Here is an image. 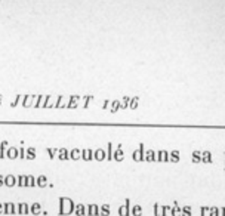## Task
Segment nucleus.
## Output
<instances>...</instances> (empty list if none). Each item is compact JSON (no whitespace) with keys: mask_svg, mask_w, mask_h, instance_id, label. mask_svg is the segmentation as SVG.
I'll use <instances>...</instances> for the list:
<instances>
[{"mask_svg":"<svg viewBox=\"0 0 225 216\" xmlns=\"http://www.w3.org/2000/svg\"><path fill=\"white\" fill-rule=\"evenodd\" d=\"M133 216H142V206H139V204H135L133 207H132V212H130Z\"/></svg>","mask_w":225,"mask_h":216,"instance_id":"393cba45","label":"nucleus"},{"mask_svg":"<svg viewBox=\"0 0 225 216\" xmlns=\"http://www.w3.org/2000/svg\"><path fill=\"white\" fill-rule=\"evenodd\" d=\"M209 216H221L219 207H210L209 209Z\"/></svg>","mask_w":225,"mask_h":216,"instance_id":"58836bf2","label":"nucleus"},{"mask_svg":"<svg viewBox=\"0 0 225 216\" xmlns=\"http://www.w3.org/2000/svg\"><path fill=\"white\" fill-rule=\"evenodd\" d=\"M37 95H24V98L21 99V107H33V101H36Z\"/></svg>","mask_w":225,"mask_h":216,"instance_id":"7ed1b4c3","label":"nucleus"},{"mask_svg":"<svg viewBox=\"0 0 225 216\" xmlns=\"http://www.w3.org/2000/svg\"><path fill=\"white\" fill-rule=\"evenodd\" d=\"M193 163H201V153L200 151L193 153Z\"/></svg>","mask_w":225,"mask_h":216,"instance_id":"473e14b6","label":"nucleus"},{"mask_svg":"<svg viewBox=\"0 0 225 216\" xmlns=\"http://www.w3.org/2000/svg\"><path fill=\"white\" fill-rule=\"evenodd\" d=\"M62 101H64V95H59V96H58V101H56V104H55V107H56V108L62 107V105H61Z\"/></svg>","mask_w":225,"mask_h":216,"instance_id":"c03bdc74","label":"nucleus"},{"mask_svg":"<svg viewBox=\"0 0 225 216\" xmlns=\"http://www.w3.org/2000/svg\"><path fill=\"white\" fill-rule=\"evenodd\" d=\"M120 102H122V107H120V108H123V110H126V108H129L130 96H129V95H126V96L123 98V101H120Z\"/></svg>","mask_w":225,"mask_h":216,"instance_id":"72a5a7b5","label":"nucleus"},{"mask_svg":"<svg viewBox=\"0 0 225 216\" xmlns=\"http://www.w3.org/2000/svg\"><path fill=\"white\" fill-rule=\"evenodd\" d=\"M105 153H107V160H113V153H114L113 151V142L107 144V151Z\"/></svg>","mask_w":225,"mask_h":216,"instance_id":"c85d7f7f","label":"nucleus"},{"mask_svg":"<svg viewBox=\"0 0 225 216\" xmlns=\"http://www.w3.org/2000/svg\"><path fill=\"white\" fill-rule=\"evenodd\" d=\"M113 158H114L116 162H123V158H124V153H123L122 145H119V147H117V149L113 153Z\"/></svg>","mask_w":225,"mask_h":216,"instance_id":"9d476101","label":"nucleus"},{"mask_svg":"<svg viewBox=\"0 0 225 216\" xmlns=\"http://www.w3.org/2000/svg\"><path fill=\"white\" fill-rule=\"evenodd\" d=\"M25 157V151H24V148H19V158H24Z\"/></svg>","mask_w":225,"mask_h":216,"instance_id":"a18cd8bd","label":"nucleus"},{"mask_svg":"<svg viewBox=\"0 0 225 216\" xmlns=\"http://www.w3.org/2000/svg\"><path fill=\"white\" fill-rule=\"evenodd\" d=\"M5 185L9 187V188H12L14 185H16V176H14V175L5 176Z\"/></svg>","mask_w":225,"mask_h":216,"instance_id":"4468645a","label":"nucleus"},{"mask_svg":"<svg viewBox=\"0 0 225 216\" xmlns=\"http://www.w3.org/2000/svg\"><path fill=\"white\" fill-rule=\"evenodd\" d=\"M9 148V144L7 141H3L0 144V158H3V157H6V151Z\"/></svg>","mask_w":225,"mask_h":216,"instance_id":"4be33fe9","label":"nucleus"},{"mask_svg":"<svg viewBox=\"0 0 225 216\" xmlns=\"http://www.w3.org/2000/svg\"><path fill=\"white\" fill-rule=\"evenodd\" d=\"M16 213H19V215H28L30 213V206L25 201L19 203L18 207H16Z\"/></svg>","mask_w":225,"mask_h":216,"instance_id":"1a4fd4ad","label":"nucleus"},{"mask_svg":"<svg viewBox=\"0 0 225 216\" xmlns=\"http://www.w3.org/2000/svg\"><path fill=\"white\" fill-rule=\"evenodd\" d=\"M70 158H71V160H79V158H82V151L79 148H73L70 151Z\"/></svg>","mask_w":225,"mask_h":216,"instance_id":"412c9836","label":"nucleus"},{"mask_svg":"<svg viewBox=\"0 0 225 216\" xmlns=\"http://www.w3.org/2000/svg\"><path fill=\"white\" fill-rule=\"evenodd\" d=\"M156 154H157V162H169V153L167 151L162 149V151H158Z\"/></svg>","mask_w":225,"mask_h":216,"instance_id":"dca6fc26","label":"nucleus"},{"mask_svg":"<svg viewBox=\"0 0 225 216\" xmlns=\"http://www.w3.org/2000/svg\"><path fill=\"white\" fill-rule=\"evenodd\" d=\"M25 187H36V178L33 175H27V178H25Z\"/></svg>","mask_w":225,"mask_h":216,"instance_id":"cd10ccee","label":"nucleus"},{"mask_svg":"<svg viewBox=\"0 0 225 216\" xmlns=\"http://www.w3.org/2000/svg\"><path fill=\"white\" fill-rule=\"evenodd\" d=\"M25 158H27V160H34L36 158V148L34 147H30V148L25 151Z\"/></svg>","mask_w":225,"mask_h":216,"instance_id":"5701e85b","label":"nucleus"},{"mask_svg":"<svg viewBox=\"0 0 225 216\" xmlns=\"http://www.w3.org/2000/svg\"><path fill=\"white\" fill-rule=\"evenodd\" d=\"M25 178H27L25 175L16 176V185H18V187H25Z\"/></svg>","mask_w":225,"mask_h":216,"instance_id":"2f4dec72","label":"nucleus"},{"mask_svg":"<svg viewBox=\"0 0 225 216\" xmlns=\"http://www.w3.org/2000/svg\"><path fill=\"white\" fill-rule=\"evenodd\" d=\"M58 158H59V160H68L70 151L67 148H59L58 149Z\"/></svg>","mask_w":225,"mask_h":216,"instance_id":"f3484780","label":"nucleus"},{"mask_svg":"<svg viewBox=\"0 0 225 216\" xmlns=\"http://www.w3.org/2000/svg\"><path fill=\"white\" fill-rule=\"evenodd\" d=\"M79 101H80V96L79 95H71L68 104H67V108H76L77 104H79Z\"/></svg>","mask_w":225,"mask_h":216,"instance_id":"2eb2a0df","label":"nucleus"},{"mask_svg":"<svg viewBox=\"0 0 225 216\" xmlns=\"http://www.w3.org/2000/svg\"><path fill=\"white\" fill-rule=\"evenodd\" d=\"M171 215L172 216H181V207L178 206V201H173V206L171 209Z\"/></svg>","mask_w":225,"mask_h":216,"instance_id":"b1692460","label":"nucleus"},{"mask_svg":"<svg viewBox=\"0 0 225 216\" xmlns=\"http://www.w3.org/2000/svg\"><path fill=\"white\" fill-rule=\"evenodd\" d=\"M219 212H221V216H225V207H222V209H219Z\"/></svg>","mask_w":225,"mask_h":216,"instance_id":"09e8293b","label":"nucleus"},{"mask_svg":"<svg viewBox=\"0 0 225 216\" xmlns=\"http://www.w3.org/2000/svg\"><path fill=\"white\" fill-rule=\"evenodd\" d=\"M36 185L40 187V188H45L48 185V176L46 175H40L39 178H36Z\"/></svg>","mask_w":225,"mask_h":216,"instance_id":"f8f14e48","label":"nucleus"},{"mask_svg":"<svg viewBox=\"0 0 225 216\" xmlns=\"http://www.w3.org/2000/svg\"><path fill=\"white\" fill-rule=\"evenodd\" d=\"M93 158L95 160H98V162H102V160H105L107 158V153H105V149L102 148H98L93 151Z\"/></svg>","mask_w":225,"mask_h":216,"instance_id":"6e6552de","label":"nucleus"},{"mask_svg":"<svg viewBox=\"0 0 225 216\" xmlns=\"http://www.w3.org/2000/svg\"><path fill=\"white\" fill-rule=\"evenodd\" d=\"M3 213L5 215H14V213H16V206L12 201H6L3 204Z\"/></svg>","mask_w":225,"mask_h":216,"instance_id":"39448f33","label":"nucleus"},{"mask_svg":"<svg viewBox=\"0 0 225 216\" xmlns=\"http://www.w3.org/2000/svg\"><path fill=\"white\" fill-rule=\"evenodd\" d=\"M0 105H2V95H0Z\"/></svg>","mask_w":225,"mask_h":216,"instance_id":"3c124183","label":"nucleus"},{"mask_svg":"<svg viewBox=\"0 0 225 216\" xmlns=\"http://www.w3.org/2000/svg\"><path fill=\"white\" fill-rule=\"evenodd\" d=\"M43 99H45V95H37V98H36L34 104H33V107L40 108V107H41V104H43Z\"/></svg>","mask_w":225,"mask_h":216,"instance_id":"c756f323","label":"nucleus"},{"mask_svg":"<svg viewBox=\"0 0 225 216\" xmlns=\"http://www.w3.org/2000/svg\"><path fill=\"white\" fill-rule=\"evenodd\" d=\"M119 107H122V102L120 101H113L111 102V108H110V111H111V113H116L117 110H119Z\"/></svg>","mask_w":225,"mask_h":216,"instance_id":"f704fd0d","label":"nucleus"},{"mask_svg":"<svg viewBox=\"0 0 225 216\" xmlns=\"http://www.w3.org/2000/svg\"><path fill=\"white\" fill-rule=\"evenodd\" d=\"M50 98H52L50 95H48V96H45V99H43V104H41V107H43V108H48V102L50 101Z\"/></svg>","mask_w":225,"mask_h":216,"instance_id":"37998d69","label":"nucleus"},{"mask_svg":"<svg viewBox=\"0 0 225 216\" xmlns=\"http://www.w3.org/2000/svg\"><path fill=\"white\" fill-rule=\"evenodd\" d=\"M93 99V96L92 95H86V96H83V108H88L89 107V102Z\"/></svg>","mask_w":225,"mask_h":216,"instance_id":"e433bc0d","label":"nucleus"},{"mask_svg":"<svg viewBox=\"0 0 225 216\" xmlns=\"http://www.w3.org/2000/svg\"><path fill=\"white\" fill-rule=\"evenodd\" d=\"M30 213L33 215H40L41 213V204L39 201H34L31 206H30Z\"/></svg>","mask_w":225,"mask_h":216,"instance_id":"9b49d317","label":"nucleus"},{"mask_svg":"<svg viewBox=\"0 0 225 216\" xmlns=\"http://www.w3.org/2000/svg\"><path fill=\"white\" fill-rule=\"evenodd\" d=\"M21 99H22V95H16V96H15V99L11 102V107H16V105H18V102H19Z\"/></svg>","mask_w":225,"mask_h":216,"instance_id":"79ce46f5","label":"nucleus"},{"mask_svg":"<svg viewBox=\"0 0 225 216\" xmlns=\"http://www.w3.org/2000/svg\"><path fill=\"white\" fill-rule=\"evenodd\" d=\"M209 209H210V207L203 206V207L200 209V216H209Z\"/></svg>","mask_w":225,"mask_h":216,"instance_id":"a19ab883","label":"nucleus"},{"mask_svg":"<svg viewBox=\"0 0 225 216\" xmlns=\"http://www.w3.org/2000/svg\"><path fill=\"white\" fill-rule=\"evenodd\" d=\"M86 215L98 216L99 215V206H96V204H89V206H86Z\"/></svg>","mask_w":225,"mask_h":216,"instance_id":"0eeeda50","label":"nucleus"},{"mask_svg":"<svg viewBox=\"0 0 225 216\" xmlns=\"http://www.w3.org/2000/svg\"><path fill=\"white\" fill-rule=\"evenodd\" d=\"M132 158H133L135 162H142V160H145V149H144V144H141V145H139V148L133 151Z\"/></svg>","mask_w":225,"mask_h":216,"instance_id":"f03ea898","label":"nucleus"},{"mask_svg":"<svg viewBox=\"0 0 225 216\" xmlns=\"http://www.w3.org/2000/svg\"><path fill=\"white\" fill-rule=\"evenodd\" d=\"M6 157L7 158H11V160H15V158H18L19 157V149L15 148V147H9L6 151Z\"/></svg>","mask_w":225,"mask_h":216,"instance_id":"423d86ee","label":"nucleus"},{"mask_svg":"<svg viewBox=\"0 0 225 216\" xmlns=\"http://www.w3.org/2000/svg\"><path fill=\"white\" fill-rule=\"evenodd\" d=\"M108 105H110V101H105V102H104V107L102 108H104V110H107V108H108Z\"/></svg>","mask_w":225,"mask_h":216,"instance_id":"de8ad7c7","label":"nucleus"},{"mask_svg":"<svg viewBox=\"0 0 225 216\" xmlns=\"http://www.w3.org/2000/svg\"><path fill=\"white\" fill-rule=\"evenodd\" d=\"M0 213H3V204L0 203Z\"/></svg>","mask_w":225,"mask_h":216,"instance_id":"8fccbe9b","label":"nucleus"},{"mask_svg":"<svg viewBox=\"0 0 225 216\" xmlns=\"http://www.w3.org/2000/svg\"><path fill=\"white\" fill-rule=\"evenodd\" d=\"M110 212H111V209H110L108 204H102V206L99 207V215L101 216H108Z\"/></svg>","mask_w":225,"mask_h":216,"instance_id":"bb28decb","label":"nucleus"},{"mask_svg":"<svg viewBox=\"0 0 225 216\" xmlns=\"http://www.w3.org/2000/svg\"><path fill=\"white\" fill-rule=\"evenodd\" d=\"M46 153L49 154V158H55V157H58V148H48L46 149Z\"/></svg>","mask_w":225,"mask_h":216,"instance_id":"c9c22d12","label":"nucleus"},{"mask_svg":"<svg viewBox=\"0 0 225 216\" xmlns=\"http://www.w3.org/2000/svg\"><path fill=\"white\" fill-rule=\"evenodd\" d=\"M130 215V200L126 198V203L119 207V216H129Z\"/></svg>","mask_w":225,"mask_h":216,"instance_id":"20e7f679","label":"nucleus"},{"mask_svg":"<svg viewBox=\"0 0 225 216\" xmlns=\"http://www.w3.org/2000/svg\"><path fill=\"white\" fill-rule=\"evenodd\" d=\"M5 185V176L0 175V187H3Z\"/></svg>","mask_w":225,"mask_h":216,"instance_id":"49530a36","label":"nucleus"},{"mask_svg":"<svg viewBox=\"0 0 225 216\" xmlns=\"http://www.w3.org/2000/svg\"><path fill=\"white\" fill-rule=\"evenodd\" d=\"M82 158L84 162H90L93 160V151L92 149H83L82 151Z\"/></svg>","mask_w":225,"mask_h":216,"instance_id":"a211bd4d","label":"nucleus"},{"mask_svg":"<svg viewBox=\"0 0 225 216\" xmlns=\"http://www.w3.org/2000/svg\"><path fill=\"white\" fill-rule=\"evenodd\" d=\"M181 216H191V207L190 206H184L181 209Z\"/></svg>","mask_w":225,"mask_h":216,"instance_id":"4c0bfd02","label":"nucleus"},{"mask_svg":"<svg viewBox=\"0 0 225 216\" xmlns=\"http://www.w3.org/2000/svg\"><path fill=\"white\" fill-rule=\"evenodd\" d=\"M201 163H213V157H212L210 151L201 153Z\"/></svg>","mask_w":225,"mask_h":216,"instance_id":"aec40b11","label":"nucleus"},{"mask_svg":"<svg viewBox=\"0 0 225 216\" xmlns=\"http://www.w3.org/2000/svg\"><path fill=\"white\" fill-rule=\"evenodd\" d=\"M169 162L171 163L179 162V151H172V153H169Z\"/></svg>","mask_w":225,"mask_h":216,"instance_id":"a878e982","label":"nucleus"},{"mask_svg":"<svg viewBox=\"0 0 225 216\" xmlns=\"http://www.w3.org/2000/svg\"><path fill=\"white\" fill-rule=\"evenodd\" d=\"M145 162H157V154L154 149H148L145 151Z\"/></svg>","mask_w":225,"mask_h":216,"instance_id":"ddd939ff","label":"nucleus"},{"mask_svg":"<svg viewBox=\"0 0 225 216\" xmlns=\"http://www.w3.org/2000/svg\"><path fill=\"white\" fill-rule=\"evenodd\" d=\"M154 216H162V206L158 203L154 204Z\"/></svg>","mask_w":225,"mask_h":216,"instance_id":"ea45409f","label":"nucleus"},{"mask_svg":"<svg viewBox=\"0 0 225 216\" xmlns=\"http://www.w3.org/2000/svg\"><path fill=\"white\" fill-rule=\"evenodd\" d=\"M76 203L68 197H59V215L65 216L70 213H74Z\"/></svg>","mask_w":225,"mask_h":216,"instance_id":"f257e3e1","label":"nucleus"},{"mask_svg":"<svg viewBox=\"0 0 225 216\" xmlns=\"http://www.w3.org/2000/svg\"><path fill=\"white\" fill-rule=\"evenodd\" d=\"M74 213H76L77 216H83V215H86V206H84V204H82V203L76 204Z\"/></svg>","mask_w":225,"mask_h":216,"instance_id":"6ab92c4d","label":"nucleus"},{"mask_svg":"<svg viewBox=\"0 0 225 216\" xmlns=\"http://www.w3.org/2000/svg\"><path fill=\"white\" fill-rule=\"evenodd\" d=\"M138 102H139V96H133V98H130L129 107L132 108V110H135V108H138Z\"/></svg>","mask_w":225,"mask_h":216,"instance_id":"7c9ffc66","label":"nucleus"}]
</instances>
